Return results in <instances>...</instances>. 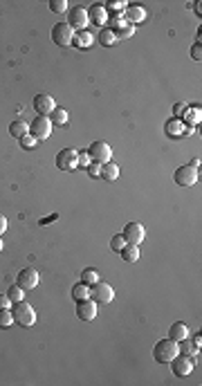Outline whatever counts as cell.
Wrapping results in <instances>:
<instances>
[{"label":"cell","mask_w":202,"mask_h":386,"mask_svg":"<svg viewBox=\"0 0 202 386\" xmlns=\"http://www.w3.org/2000/svg\"><path fill=\"white\" fill-rule=\"evenodd\" d=\"M198 168H193V166H180L175 171V175H173V180H175V184H180V186H191V184H195L198 182Z\"/></svg>","instance_id":"cell-11"},{"label":"cell","mask_w":202,"mask_h":386,"mask_svg":"<svg viewBox=\"0 0 202 386\" xmlns=\"http://www.w3.org/2000/svg\"><path fill=\"white\" fill-rule=\"evenodd\" d=\"M94 38L90 32H74V43L72 45H76L79 50H88V47H92Z\"/></svg>","instance_id":"cell-19"},{"label":"cell","mask_w":202,"mask_h":386,"mask_svg":"<svg viewBox=\"0 0 202 386\" xmlns=\"http://www.w3.org/2000/svg\"><path fill=\"white\" fill-rule=\"evenodd\" d=\"M72 299H74V301L90 299V285H85V283H76V285L72 287Z\"/></svg>","instance_id":"cell-25"},{"label":"cell","mask_w":202,"mask_h":386,"mask_svg":"<svg viewBox=\"0 0 202 386\" xmlns=\"http://www.w3.org/2000/svg\"><path fill=\"white\" fill-rule=\"evenodd\" d=\"M3 249H5V245H3V240H0V252H3Z\"/></svg>","instance_id":"cell-41"},{"label":"cell","mask_w":202,"mask_h":386,"mask_svg":"<svg viewBox=\"0 0 202 386\" xmlns=\"http://www.w3.org/2000/svg\"><path fill=\"white\" fill-rule=\"evenodd\" d=\"M175 355H180V348H177V341H173V339L157 341L155 348H153V357H155L157 364H168Z\"/></svg>","instance_id":"cell-1"},{"label":"cell","mask_w":202,"mask_h":386,"mask_svg":"<svg viewBox=\"0 0 202 386\" xmlns=\"http://www.w3.org/2000/svg\"><path fill=\"white\" fill-rule=\"evenodd\" d=\"M110 247H113V252H122L124 247H126V240H124V236L122 234H117V236H113V238H110Z\"/></svg>","instance_id":"cell-31"},{"label":"cell","mask_w":202,"mask_h":386,"mask_svg":"<svg viewBox=\"0 0 202 386\" xmlns=\"http://www.w3.org/2000/svg\"><path fill=\"white\" fill-rule=\"evenodd\" d=\"M56 166L61 171H74L79 166V151L74 148H63V151L56 155Z\"/></svg>","instance_id":"cell-7"},{"label":"cell","mask_w":202,"mask_h":386,"mask_svg":"<svg viewBox=\"0 0 202 386\" xmlns=\"http://www.w3.org/2000/svg\"><path fill=\"white\" fill-rule=\"evenodd\" d=\"M184 122H189L191 126L200 124V108H198V106H191L189 113H186V117H184Z\"/></svg>","instance_id":"cell-30"},{"label":"cell","mask_w":202,"mask_h":386,"mask_svg":"<svg viewBox=\"0 0 202 386\" xmlns=\"http://www.w3.org/2000/svg\"><path fill=\"white\" fill-rule=\"evenodd\" d=\"M184 133V126H182V122L177 117H173L171 122L166 124V135H171V137H180V135Z\"/></svg>","instance_id":"cell-24"},{"label":"cell","mask_w":202,"mask_h":386,"mask_svg":"<svg viewBox=\"0 0 202 386\" xmlns=\"http://www.w3.org/2000/svg\"><path fill=\"white\" fill-rule=\"evenodd\" d=\"M97 306L99 303L92 299H81V301H76V317L81 321H92L97 317Z\"/></svg>","instance_id":"cell-12"},{"label":"cell","mask_w":202,"mask_h":386,"mask_svg":"<svg viewBox=\"0 0 202 386\" xmlns=\"http://www.w3.org/2000/svg\"><path fill=\"white\" fill-rule=\"evenodd\" d=\"M88 16H90V23H94V25H99V27H104L106 23H108V9L104 7V5H94V7H90V12H88Z\"/></svg>","instance_id":"cell-15"},{"label":"cell","mask_w":202,"mask_h":386,"mask_svg":"<svg viewBox=\"0 0 202 386\" xmlns=\"http://www.w3.org/2000/svg\"><path fill=\"white\" fill-rule=\"evenodd\" d=\"M56 101L52 99L50 94H36L34 96V110H36V115H43V117H50V113L56 108Z\"/></svg>","instance_id":"cell-14"},{"label":"cell","mask_w":202,"mask_h":386,"mask_svg":"<svg viewBox=\"0 0 202 386\" xmlns=\"http://www.w3.org/2000/svg\"><path fill=\"white\" fill-rule=\"evenodd\" d=\"M119 254H122V258L126 260V263H137L139 260V247H135V245H126Z\"/></svg>","instance_id":"cell-23"},{"label":"cell","mask_w":202,"mask_h":386,"mask_svg":"<svg viewBox=\"0 0 202 386\" xmlns=\"http://www.w3.org/2000/svg\"><path fill=\"white\" fill-rule=\"evenodd\" d=\"M117 41V36H115V32L113 30H108V27H104V30L99 32V43L104 47H108V45H113V43Z\"/></svg>","instance_id":"cell-27"},{"label":"cell","mask_w":202,"mask_h":386,"mask_svg":"<svg viewBox=\"0 0 202 386\" xmlns=\"http://www.w3.org/2000/svg\"><path fill=\"white\" fill-rule=\"evenodd\" d=\"M99 177H104V180H108V182L117 180V177H119V166H117V164H115L113 160L106 162V164H101V175H99Z\"/></svg>","instance_id":"cell-20"},{"label":"cell","mask_w":202,"mask_h":386,"mask_svg":"<svg viewBox=\"0 0 202 386\" xmlns=\"http://www.w3.org/2000/svg\"><path fill=\"white\" fill-rule=\"evenodd\" d=\"M171 370H173V375H177V377H186V375L193 370V357H189V355H175L171 361Z\"/></svg>","instance_id":"cell-6"},{"label":"cell","mask_w":202,"mask_h":386,"mask_svg":"<svg viewBox=\"0 0 202 386\" xmlns=\"http://www.w3.org/2000/svg\"><path fill=\"white\" fill-rule=\"evenodd\" d=\"M5 231H7V218H5V216L0 214V236H3Z\"/></svg>","instance_id":"cell-40"},{"label":"cell","mask_w":202,"mask_h":386,"mask_svg":"<svg viewBox=\"0 0 202 386\" xmlns=\"http://www.w3.org/2000/svg\"><path fill=\"white\" fill-rule=\"evenodd\" d=\"M14 323V315L9 308H0V328H9Z\"/></svg>","instance_id":"cell-29"},{"label":"cell","mask_w":202,"mask_h":386,"mask_svg":"<svg viewBox=\"0 0 202 386\" xmlns=\"http://www.w3.org/2000/svg\"><path fill=\"white\" fill-rule=\"evenodd\" d=\"M67 25L76 32H85L90 25V16L85 7H74L70 14H67Z\"/></svg>","instance_id":"cell-5"},{"label":"cell","mask_w":202,"mask_h":386,"mask_svg":"<svg viewBox=\"0 0 202 386\" xmlns=\"http://www.w3.org/2000/svg\"><path fill=\"white\" fill-rule=\"evenodd\" d=\"M34 142H36V137H32L30 133H27L25 137H21V144H23L25 148H32V146H34Z\"/></svg>","instance_id":"cell-37"},{"label":"cell","mask_w":202,"mask_h":386,"mask_svg":"<svg viewBox=\"0 0 202 386\" xmlns=\"http://www.w3.org/2000/svg\"><path fill=\"white\" fill-rule=\"evenodd\" d=\"M90 164H92V157H90V153H88V151H81V153H79V166L88 168Z\"/></svg>","instance_id":"cell-35"},{"label":"cell","mask_w":202,"mask_h":386,"mask_svg":"<svg viewBox=\"0 0 202 386\" xmlns=\"http://www.w3.org/2000/svg\"><path fill=\"white\" fill-rule=\"evenodd\" d=\"M146 18V9L144 7H137V5H128L126 12H124V21H131V23H139Z\"/></svg>","instance_id":"cell-18"},{"label":"cell","mask_w":202,"mask_h":386,"mask_svg":"<svg viewBox=\"0 0 202 386\" xmlns=\"http://www.w3.org/2000/svg\"><path fill=\"white\" fill-rule=\"evenodd\" d=\"M52 41L59 47H70L74 43V30H72L67 23H56L52 27Z\"/></svg>","instance_id":"cell-3"},{"label":"cell","mask_w":202,"mask_h":386,"mask_svg":"<svg viewBox=\"0 0 202 386\" xmlns=\"http://www.w3.org/2000/svg\"><path fill=\"white\" fill-rule=\"evenodd\" d=\"M52 133V122L50 117H43V115H36V119L30 124V135L36 139H47Z\"/></svg>","instance_id":"cell-8"},{"label":"cell","mask_w":202,"mask_h":386,"mask_svg":"<svg viewBox=\"0 0 202 386\" xmlns=\"http://www.w3.org/2000/svg\"><path fill=\"white\" fill-rule=\"evenodd\" d=\"M50 9L54 14H65L67 12V3L65 0H50Z\"/></svg>","instance_id":"cell-32"},{"label":"cell","mask_w":202,"mask_h":386,"mask_svg":"<svg viewBox=\"0 0 202 386\" xmlns=\"http://www.w3.org/2000/svg\"><path fill=\"white\" fill-rule=\"evenodd\" d=\"M124 240H126V245H135V247H139V245L144 243V238H146V227L139 225V223H128L124 227L122 231Z\"/></svg>","instance_id":"cell-4"},{"label":"cell","mask_w":202,"mask_h":386,"mask_svg":"<svg viewBox=\"0 0 202 386\" xmlns=\"http://www.w3.org/2000/svg\"><path fill=\"white\" fill-rule=\"evenodd\" d=\"M186 337H189V328H186V323L175 321L171 328H168V339H173V341H182V339H186Z\"/></svg>","instance_id":"cell-17"},{"label":"cell","mask_w":202,"mask_h":386,"mask_svg":"<svg viewBox=\"0 0 202 386\" xmlns=\"http://www.w3.org/2000/svg\"><path fill=\"white\" fill-rule=\"evenodd\" d=\"M27 133H30V124H27L25 119H16V122H12V124H9V135H12L14 139L25 137Z\"/></svg>","instance_id":"cell-16"},{"label":"cell","mask_w":202,"mask_h":386,"mask_svg":"<svg viewBox=\"0 0 202 386\" xmlns=\"http://www.w3.org/2000/svg\"><path fill=\"white\" fill-rule=\"evenodd\" d=\"M50 122L54 124V126H65V124H67V110L56 106V108L50 113Z\"/></svg>","instance_id":"cell-22"},{"label":"cell","mask_w":202,"mask_h":386,"mask_svg":"<svg viewBox=\"0 0 202 386\" xmlns=\"http://www.w3.org/2000/svg\"><path fill=\"white\" fill-rule=\"evenodd\" d=\"M133 34H135V27H133V25H124L122 30L115 32V36H117V38H131Z\"/></svg>","instance_id":"cell-34"},{"label":"cell","mask_w":202,"mask_h":386,"mask_svg":"<svg viewBox=\"0 0 202 386\" xmlns=\"http://www.w3.org/2000/svg\"><path fill=\"white\" fill-rule=\"evenodd\" d=\"M81 283H85V285H94V283H99V272L92 267L83 269L81 272Z\"/></svg>","instance_id":"cell-26"},{"label":"cell","mask_w":202,"mask_h":386,"mask_svg":"<svg viewBox=\"0 0 202 386\" xmlns=\"http://www.w3.org/2000/svg\"><path fill=\"white\" fill-rule=\"evenodd\" d=\"M126 7H128V5H126V0H113V3H108V7H106V9H113V12H126Z\"/></svg>","instance_id":"cell-33"},{"label":"cell","mask_w":202,"mask_h":386,"mask_svg":"<svg viewBox=\"0 0 202 386\" xmlns=\"http://www.w3.org/2000/svg\"><path fill=\"white\" fill-rule=\"evenodd\" d=\"M191 56H193L195 61H200V59H202V52H200V45H198V43H195V45L191 47Z\"/></svg>","instance_id":"cell-38"},{"label":"cell","mask_w":202,"mask_h":386,"mask_svg":"<svg viewBox=\"0 0 202 386\" xmlns=\"http://www.w3.org/2000/svg\"><path fill=\"white\" fill-rule=\"evenodd\" d=\"M177 348H180V353L182 355H189V357H195L198 355V350H200V346H195L193 344V339H182V341H177Z\"/></svg>","instance_id":"cell-21"},{"label":"cell","mask_w":202,"mask_h":386,"mask_svg":"<svg viewBox=\"0 0 202 386\" xmlns=\"http://www.w3.org/2000/svg\"><path fill=\"white\" fill-rule=\"evenodd\" d=\"M90 299L97 303H106L108 306L110 301L115 299V290L108 285V283H94V285H90Z\"/></svg>","instance_id":"cell-9"},{"label":"cell","mask_w":202,"mask_h":386,"mask_svg":"<svg viewBox=\"0 0 202 386\" xmlns=\"http://www.w3.org/2000/svg\"><path fill=\"white\" fill-rule=\"evenodd\" d=\"M85 171H88L90 177H99V175H101V164H99V162H92L88 168H85Z\"/></svg>","instance_id":"cell-36"},{"label":"cell","mask_w":202,"mask_h":386,"mask_svg":"<svg viewBox=\"0 0 202 386\" xmlns=\"http://www.w3.org/2000/svg\"><path fill=\"white\" fill-rule=\"evenodd\" d=\"M38 281H41V276H38V272L34 267H25V269H21L18 272V278H16V283L21 285L23 290H34L38 285Z\"/></svg>","instance_id":"cell-13"},{"label":"cell","mask_w":202,"mask_h":386,"mask_svg":"<svg viewBox=\"0 0 202 386\" xmlns=\"http://www.w3.org/2000/svg\"><path fill=\"white\" fill-rule=\"evenodd\" d=\"M12 306V301H9L7 294H0V308H9Z\"/></svg>","instance_id":"cell-39"},{"label":"cell","mask_w":202,"mask_h":386,"mask_svg":"<svg viewBox=\"0 0 202 386\" xmlns=\"http://www.w3.org/2000/svg\"><path fill=\"white\" fill-rule=\"evenodd\" d=\"M23 294H25V290H23L21 285H18V283H16V285H12V287L7 290V297H9V301H12V303L25 301V299H23Z\"/></svg>","instance_id":"cell-28"},{"label":"cell","mask_w":202,"mask_h":386,"mask_svg":"<svg viewBox=\"0 0 202 386\" xmlns=\"http://www.w3.org/2000/svg\"><path fill=\"white\" fill-rule=\"evenodd\" d=\"M12 315H14V321H18L21 326H25V328L34 326V321H36V312H34V308H32L27 301L14 303Z\"/></svg>","instance_id":"cell-2"},{"label":"cell","mask_w":202,"mask_h":386,"mask_svg":"<svg viewBox=\"0 0 202 386\" xmlns=\"http://www.w3.org/2000/svg\"><path fill=\"white\" fill-rule=\"evenodd\" d=\"M88 153H90V157H92V162H99V164L110 162V157H113V148H110L106 142H101V139L90 144Z\"/></svg>","instance_id":"cell-10"}]
</instances>
